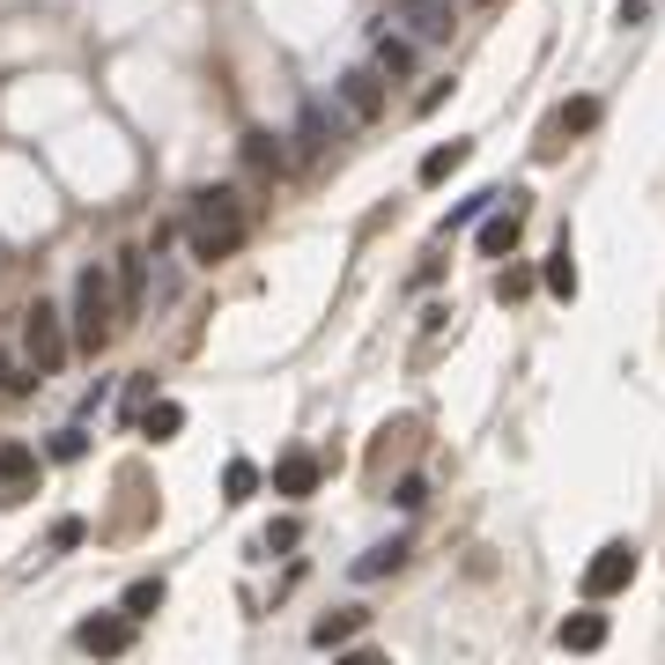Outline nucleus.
<instances>
[{
  "label": "nucleus",
  "mask_w": 665,
  "mask_h": 665,
  "mask_svg": "<svg viewBox=\"0 0 665 665\" xmlns=\"http://www.w3.org/2000/svg\"><path fill=\"white\" fill-rule=\"evenodd\" d=\"M178 429H185V407H178V399H155L141 415V437H155V443H171Z\"/></svg>",
  "instance_id": "obj_16"
},
{
  "label": "nucleus",
  "mask_w": 665,
  "mask_h": 665,
  "mask_svg": "<svg viewBox=\"0 0 665 665\" xmlns=\"http://www.w3.org/2000/svg\"><path fill=\"white\" fill-rule=\"evenodd\" d=\"M555 643H562V651H577V658H584V651H599V643H607V614H569L562 629H555Z\"/></svg>",
  "instance_id": "obj_9"
},
{
  "label": "nucleus",
  "mask_w": 665,
  "mask_h": 665,
  "mask_svg": "<svg viewBox=\"0 0 665 665\" xmlns=\"http://www.w3.org/2000/svg\"><path fill=\"white\" fill-rule=\"evenodd\" d=\"M185 245H193V259H229V251L245 245V200L229 193V185H207V193H193V207H185Z\"/></svg>",
  "instance_id": "obj_1"
},
{
  "label": "nucleus",
  "mask_w": 665,
  "mask_h": 665,
  "mask_svg": "<svg viewBox=\"0 0 665 665\" xmlns=\"http://www.w3.org/2000/svg\"><path fill=\"white\" fill-rule=\"evenodd\" d=\"M251 489H259V466H251V459H229V466H222V495H229V503H245Z\"/></svg>",
  "instance_id": "obj_19"
},
{
  "label": "nucleus",
  "mask_w": 665,
  "mask_h": 665,
  "mask_svg": "<svg viewBox=\"0 0 665 665\" xmlns=\"http://www.w3.org/2000/svg\"><path fill=\"white\" fill-rule=\"evenodd\" d=\"M8 385H15V369H8V355H0V399H8Z\"/></svg>",
  "instance_id": "obj_28"
},
{
  "label": "nucleus",
  "mask_w": 665,
  "mask_h": 665,
  "mask_svg": "<svg viewBox=\"0 0 665 665\" xmlns=\"http://www.w3.org/2000/svg\"><path fill=\"white\" fill-rule=\"evenodd\" d=\"M393 23H407V37H415V45H451L459 8H451V0H393Z\"/></svg>",
  "instance_id": "obj_5"
},
{
  "label": "nucleus",
  "mask_w": 665,
  "mask_h": 665,
  "mask_svg": "<svg viewBox=\"0 0 665 665\" xmlns=\"http://www.w3.org/2000/svg\"><path fill=\"white\" fill-rule=\"evenodd\" d=\"M363 621H369L363 607H333V614H325L319 629H311V636H319L325 651H341V643H355V636H363Z\"/></svg>",
  "instance_id": "obj_12"
},
{
  "label": "nucleus",
  "mask_w": 665,
  "mask_h": 665,
  "mask_svg": "<svg viewBox=\"0 0 665 665\" xmlns=\"http://www.w3.org/2000/svg\"><path fill=\"white\" fill-rule=\"evenodd\" d=\"M525 289H533V273H525V267L495 273V296H503V303H517V296H525Z\"/></svg>",
  "instance_id": "obj_23"
},
{
  "label": "nucleus",
  "mask_w": 665,
  "mask_h": 665,
  "mask_svg": "<svg viewBox=\"0 0 665 665\" xmlns=\"http://www.w3.org/2000/svg\"><path fill=\"white\" fill-rule=\"evenodd\" d=\"M341 104L369 126L377 111H385V74H377V67H347V74H341Z\"/></svg>",
  "instance_id": "obj_8"
},
{
  "label": "nucleus",
  "mask_w": 665,
  "mask_h": 665,
  "mask_svg": "<svg viewBox=\"0 0 665 665\" xmlns=\"http://www.w3.org/2000/svg\"><path fill=\"white\" fill-rule=\"evenodd\" d=\"M393 503H399V511H421V503H429V489H421L415 473H407V481H399V495H393Z\"/></svg>",
  "instance_id": "obj_25"
},
{
  "label": "nucleus",
  "mask_w": 665,
  "mask_h": 665,
  "mask_svg": "<svg viewBox=\"0 0 665 665\" xmlns=\"http://www.w3.org/2000/svg\"><path fill=\"white\" fill-rule=\"evenodd\" d=\"M517 237H525V193H495V215L481 222V259H503V251H517Z\"/></svg>",
  "instance_id": "obj_6"
},
{
  "label": "nucleus",
  "mask_w": 665,
  "mask_h": 665,
  "mask_svg": "<svg viewBox=\"0 0 665 665\" xmlns=\"http://www.w3.org/2000/svg\"><path fill=\"white\" fill-rule=\"evenodd\" d=\"M377 74H415V37H399V30H385V37H377Z\"/></svg>",
  "instance_id": "obj_15"
},
{
  "label": "nucleus",
  "mask_w": 665,
  "mask_h": 665,
  "mask_svg": "<svg viewBox=\"0 0 665 665\" xmlns=\"http://www.w3.org/2000/svg\"><path fill=\"white\" fill-rule=\"evenodd\" d=\"M23 347H30V369H37V377H52V369L67 363L74 333L60 325V311H52V303H30V311H23Z\"/></svg>",
  "instance_id": "obj_3"
},
{
  "label": "nucleus",
  "mask_w": 665,
  "mask_h": 665,
  "mask_svg": "<svg viewBox=\"0 0 665 665\" xmlns=\"http://www.w3.org/2000/svg\"><path fill=\"white\" fill-rule=\"evenodd\" d=\"M466 155H473V141H443V148H429V155H421V185H443V178L459 171Z\"/></svg>",
  "instance_id": "obj_14"
},
{
  "label": "nucleus",
  "mask_w": 665,
  "mask_h": 665,
  "mask_svg": "<svg viewBox=\"0 0 665 665\" xmlns=\"http://www.w3.org/2000/svg\"><path fill=\"white\" fill-rule=\"evenodd\" d=\"M407 562V540H385V547H369L363 562H355V577H385V569Z\"/></svg>",
  "instance_id": "obj_20"
},
{
  "label": "nucleus",
  "mask_w": 665,
  "mask_h": 665,
  "mask_svg": "<svg viewBox=\"0 0 665 665\" xmlns=\"http://www.w3.org/2000/svg\"><path fill=\"white\" fill-rule=\"evenodd\" d=\"M333 665H393V658H385V651H341Z\"/></svg>",
  "instance_id": "obj_27"
},
{
  "label": "nucleus",
  "mask_w": 665,
  "mask_h": 665,
  "mask_svg": "<svg viewBox=\"0 0 665 665\" xmlns=\"http://www.w3.org/2000/svg\"><path fill=\"white\" fill-rule=\"evenodd\" d=\"M547 289H555V296H577V259H569V237H562V251L547 259Z\"/></svg>",
  "instance_id": "obj_22"
},
{
  "label": "nucleus",
  "mask_w": 665,
  "mask_h": 665,
  "mask_svg": "<svg viewBox=\"0 0 665 665\" xmlns=\"http://www.w3.org/2000/svg\"><path fill=\"white\" fill-rule=\"evenodd\" d=\"M629 584H636V547H629V540H607L584 562V599H614V591H629Z\"/></svg>",
  "instance_id": "obj_4"
},
{
  "label": "nucleus",
  "mask_w": 665,
  "mask_h": 665,
  "mask_svg": "<svg viewBox=\"0 0 665 665\" xmlns=\"http://www.w3.org/2000/svg\"><path fill=\"white\" fill-rule=\"evenodd\" d=\"M141 296H148V267H141V251H119V311H126V319L141 311Z\"/></svg>",
  "instance_id": "obj_13"
},
{
  "label": "nucleus",
  "mask_w": 665,
  "mask_h": 665,
  "mask_svg": "<svg viewBox=\"0 0 665 665\" xmlns=\"http://www.w3.org/2000/svg\"><path fill=\"white\" fill-rule=\"evenodd\" d=\"M111 333H119V289H111V273L104 267H82L74 273V347L104 355Z\"/></svg>",
  "instance_id": "obj_2"
},
{
  "label": "nucleus",
  "mask_w": 665,
  "mask_h": 665,
  "mask_svg": "<svg viewBox=\"0 0 665 665\" xmlns=\"http://www.w3.org/2000/svg\"><path fill=\"white\" fill-rule=\"evenodd\" d=\"M74 643H82L89 658H119L126 643H133V621L126 614H89L82 629H74Z\"/></svg>",
  "instance_id": "obj_7"
},
{
  "label": "nucleus",
  "mask_w": 665,
  "mask_h": 665,
  "mask_svg": "<svg viewBox=\"0 0 665 665\" xmlns=\"http://www.w3.org/2000/svg\"><path fill=\"white\" fill-rule=\"evenodd\" d=\"M319 489V459L311 451H289L281 466H273V495H311Z\"/></svg>",
  "instance_id": "obj_10"
},
{
  "label": "nucleus",
  "mask_w": 665,
  "mask_h": 665,
  "mask_svg": "<svg viewBox=\"0 0 665 665\" xmlns=\"http://www.w3.org/2000/svg\"><path fill=\"white\" fill-rule=\"evenodd\" d=\"M591 126H599V97H577L555 111V133H591Z\"/></svg>",
  "instance_id": "obj_18"
},
{
  "label": "nucleus",
  "mask_w": 665,
  "mask_h": 665,
  "mask_svg": "<svg viewBox=\"0 0 665 665\" xmlns=\"http://www.w3.org/2000/svg\"><path fill=\"white\" fill-rule=\"evenodd\" d=\"M0 489H37V451L30 443H0Z\"/></svg>",
  "instance_id": "obj_11"
},
{
  "label": "nucleus",
  "mask_w": 665,
  "mask_h": 665,
  "mask_svg": "<svg viewBox=\"0 0 665 665\" xmlns=\"http://www.w3.org/2000/svg\"><path fill=\"white\" fill-rule=\"evenodd\" d=\"M82 451H89V443H82V429H60V437H52V459H82Z\"/></svg>",
  "instance_id": "obj_24"
},
{
  "label": "nucleus",
  "mask_w": 665,
  "mask_h": 665,
  "mask_svg": "<svg viewBox=\"0 0 665 665\" xmlns=\"http://www.w3.org/2000/svg\"><path fill=\"white\" fill-rule=\"evenodd\" d=\"M155 607H163V577H141V584H126V599H119L126 621H148Z\"/></svg>",
  "instance_id": "obj_17"
},
{
  "label": "nucleus",
  "mask_w": 665,
  "mask_h": 665,
  "mask_svg": "<svg viewBox=\"0 0 665 665\" xmlns=\"http://www.w3.org/2000/svg\"><path fill=\"white\" fill-rule=\"evenodd\" d=\"M245 163L251 171H281V141L273 133H245Z\"/></svg>",
  "instance_id": "obj_21"
},
{
  "label": "nucleus",
  "mask_w": 665,
  "mask_h": 665,
  "mask_svg": "<svg viewBox=\"0 0 665 665\" xmlns=\"http://www.w3.org/2000/svg\"><path fill=\"white\" fill-rule=\"evenodd\" d=\"M643 15H651V0H621V8H614V23H621V30H636Z\"/></svg>",
  "instance_id": "obj_26"
}]
</instances>
